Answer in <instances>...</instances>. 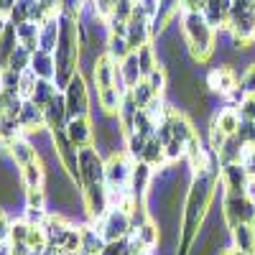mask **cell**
I'll return each instance as SVG.
<instances>
[{
    "instance_id": "cell-1",
    "label": "cell",
    "mask_w": 255,
    "mask_h": 255,
    "mask_svg": "<svg viewBox=\"0 0 255 255\" xmlns=\"http://www.w3.org/2000/svg\"><path fill=\"white\" fill-rule=\"evenodd\" d=\"M215 186H217V171L215 168H202V171H197L191 186L186 189L184 212H181V232H179V255H189L191 245H194L202 230V222L209 212L212 197H215Z\"/></svg>"
},
{
    "instance_id": "cell-2",
    "label": "cell",
    "mask_w": 255,
    "mask_h": 255,
    "mask_svg": "<svg viewBox=\"0 0 255 255\" xmlns=\"http://www.w3.org/2000/svg\"><path fill=\"white\" fill-rule=\"evenodd\" d=\"M82 26L77 18H69L59 13V41L54 49V59H56V87L64 90L69 84V79L79 72V59H82Z\"/></svg>"
},
{
    "instance_id": "cell-3",
    "label": "cell",
    "mask_w": 255,
    "mask_h": 255,
    "mask_svg": "<svg viewBox=\"0 0 255 255\" xmlns=\"http://www.w3.org/2000/svg\"><path fill=\"white\" fill-rule=\"evenodd\" d=\"M181 36L186 51L197 61H207L212 51L217 49V31L207 23V18L199 10H181Z\"/></svg>"
},
{
    "instance_id": "cell-4",
    "label": "cell",
    "mask_w": 255,
    "mask_h": 255,
    "mask_svg": "<svg viewBox=\"0 0 255 255\" xmlns=\"http://www.w3.org/2000/svg\"><path fill=\"white\" fill-rule=\"evenodd\" d=\"M97 232L102 235L105 243L125 240L128 235H133V217L125 209H108L97 220Z\"/></svg>"
},
{
    "instance_id": "cell-5",
    "label": "cell",
    "mask_w": 255,
    "mask_h": 255,
    "mask_svg": "<svg viewBox=\"0 0 255 255\" xmlns=\"http://www.w3.org/2000/svg\"><path fill=\"white\" fill-rule=\"evenodd\" d=\"M61 92H64V102H67L69 120L72 118H90V87L79 72L69 79V84Z\"/></svg>"
},
{
    "instance_id": "cell-6",
    "label": "cell",
    "mask_w": 255,
    "mask_h": 255,
    "mask_svg": "<svg viewBox=\"0 0 255 255\" xmlns=\"http://www.w3.org/2000/svg\"><path fill=\"white\" fill-rule=\"evenodd\" d=\"M227 225H255V199L250 194H225L222 202Z\"/></svg>"
},
{
    "instance_id": "cell-7",
    "label": "cell",
    "mask_w": 255,
    "mask_h": 255,
    "mask_svg": "<svg viewBox=\"0 0 255 255\" xmlns=\"http://www.w3.org/2000/svg\"><path fill=\"white\" fill-rule=\"evenodd\" d=\"M133 176V163L128 161V153L113 151L105 161V184L108 189H128Z\"/></svg>"
},
{
    "instance_id": "cell-8",
    "label": "cell",
    "mask_w": 255,
    "mask_h": 255,
    "mask_svg": "<svg viewBox=\"0 0 255 255\" xmlns=\"http://www.w3.org/2000/svg\"><path fill=\"white\" fill-rule=\"evenodd\" d=\"M222 184L227 189V194H248V186H250V174H248V168L245 163H225L222 168Z\"/></svg>"
},
{
    "instance_id": "cell-9",
    "label": "cell",
    "mask_w": 255,
    "mask_h": 255,
    "mask_svg": "<svg viewBox=\"0 0 255 255\" xmlns=\"http://www.w3.org/2000/svg\"><path fill=\"white\" fill-rule=\"evenodd\" d=\"M207 87L212 92H220V95H230L240 87V77L232 67H215L209 74H207Z\"/></svg>"
},
{
    "instance_id": "cell-10",
    "label": "cell",
    "mask_w": 255,
    "mask_h": 255,
    "mask_svg": "<svg viewBox=\"0 0 255 255\" xmlns=\"http://www.w3.org/2000/svg\"><path fill=\"white\" fill-rule=\"evenodd\" d=\"M18 125H20V130H23V135L41 133L46 128V115L41 108H36L31 100H26L23 108H20V115H18Z\"/></svg>"
},
{
    "instance_id": "cell-11",
    "label": "cell",
    "mask_w": 255,
    "mask_h": 255,
    "mask_svg": "<svg viewBox=\"0 0 255 255\" xmlns=\"http://www.w3.org/2000/svg\"><path fill=\"white\" fill-rule=\"evenodd\" d=\"M230 8H232V0H207L204 8H202V15L207 18V23L212 28H225L227 31V23H230Z\"/></svg>"
},
{
    "instance_id": "cell-12",
    "label": "cell",
    "mask_w": 255,
    "mask_h": 255,
    "mask_svg": "<svg viewBox=\"0 0 255 255\" xmlns=\"http://www.w3.org/2000/svg\"><path fill=\"white\" fill-rule=\"evenodd\" d=\"M8 156H10V161H13L18 168H23V166H28L31 161L41 158V156H38V148L31 143L28 135H18V138L8 145Z\"/></svg>"
},
{
    "instance_id": "cell-13",
    "label": "cell",
    "mask_w": 255,
    "mask_h": 255,
    "mask_svg": "<svg viewBox=\"0 0 255 255\" xmlns=\"http://www.w3.org/2000/svg\"><path fill=\"white\" fill-rule=\"evenodd\" d=\"M67 135L74 143V148H87L95 140V128L90 118H72L67 123Z\"/></svg>"
},
{
    "instance_id": "cell-14",
    "label": "cell",
    "mask_w": 255,
    "mask_h": 255,
    "mask_svg": "<svg viewBox=\"0 0 255 255\" xmlns=\"http://www.w3.org/2000/svg\"><path fill=\"white\" fill-rule=\"evenodd\" d=\"M20 181H23V189H44L46 186V166L41 158L31 161L28 166L18 168Z\"/></svg>"
},
{
    "instance_id": "cell-15",
    "label": "cell",
    "mask_w": 255,
    "mask_h": 255,
    "mask_svg": "<svg viewBox=\"0 0 255 255\" xmlns=\"http://www.w3.org/2000/svg\"><path fill=\"white\" fill-rule=\"evenodd\" d=\"M38 79H54L56 77V59L51 51H44V49H36L33 56H31V67H28Z\"/></svg>"
},
{
    "instance_id": "cell-16",
    "label": "cell",
    "mask_w": 255,
    "mask_h": 255,
    "mask_svg": "<svg viewBox=\"0 0 255 255\" xmlns=\"http://www.w3.org/2000/svg\"><path fill=\"white\" fill-rule=\"evenodd\" d=\"M56 41H59V13L49 15L44 23L38 26V49L51 51L56 49Z\"/></svg>"
},
{
    "instance_id": "cell-17",
    "label": "cell",
    "mask_w": 255,
    "mask_h": 255,
    "mask_svg": "<svg viewBox=\"0 0 255 255\" xmlns=\"http://www.w3.org/2000/svg\"><path fill=\"white\" fill-rule=\"evenodd\" d=\"M118 67H120V77H123L125 90H133L135 84L143 79V74H140V64H138V54H135V51H130L123 61H118Z\"/></svg>"
},
{
    "instance_id": "cell-18",
    "label": "cell",
    "mask_w": 255,
    "mask_h": 255,
    "mask_svg": "<svg viewBox=\"0 0 255 255\" xmlns=\"http://www.w3.org/2000/svg\"><path fill=\"white\" fill-rule=\"evenodd\" d=\"M232 240H235V250L245 255H255V225H232Z\"/></svg>"
},
{
    "instance_id": "cell-19",
    "label": "cell",
    "mask_w": 255,
    "mask_h": 255,
    "mask_svg": "<svg viewBox=\"0 0 255 255\" xmlns=\"http://www.w3.org/2000/svg\"><path fill=\"white\" fill-rule=\"evenodd\" d=\"M59 92H61V90L56 87L54 79H38V82H36V90H33V95H31V102L36 105V108L44 110Z\"/></svg>"
},
{
    "instance_id": "cell-20",
    "label": "cell",
    "mask_w": 255,
    "mask_h": 255,
    "mask_svg": "<svg viewBox=\"0 0 255 255\" xmlns=\"http://www.w3.org/2000/svg\"><path fill=\"white\" fill-rule=\"evenodd\" d=\"M123 97H125V92H120L118 87L97 90V100H100L102 115H118L120 113V105H123Z\"/></svg>"
},
{
    "instance_id": "cell-21",
    "label": "cell",
    "mask_w": 255,
    "mask_h": 255,
    "mask_svg": "<svg viewBox=\"0 0 255 255\" xmlns=\"http://www.w3.org/2000/svg\"><path fill=\"white\" fill-rule=\"evenodd\" d=\"M212 123H215L217 128H220V130L230 138V135H238V130H240V113L235 110V108H227V110H222L215 120H212Z\"/></svg>"
},
{
    "instance_id": "cell-22",
    "label": "cell",
    "mask_w": 255,
    "mask_h": 255,
    "mask_svg": "<svg viewBox=\"0 0 255 255\" xmlns=\"http://www.w3.org/2000/svg\"><path fill=\"white\" fill-rule=\"evenodd\" d=\"M138 54V64H140V74H143V79L151 74L153 69H158L161 67V61H158V51H156V46H143V49H138L135 51Z\"/></svg>"
},
{
    "instance_id": "cell-23",
    "label": "cell",
    "mask_w": 255,
    "mask_h": 255,
    "mask_svg": "<svg viewBox=\"0 0 255 255\" xmlns=\"http://www.w3.org/2000/svg\"><path fill=\"white\" fill-rule=\"evenodd\" d=\"M15 36H18V44L20 46H26V49H31V51H36L38 49V23H20V26H15Z\"/></svg>"
},
{
    "instance_id": "cell-24",
    "label": "cell",
    "mask_w": 255,
    "mask_h": 255,
    "mask_svg": "<svg viewBox=\"0 0 255 255\" xmlns=\"http://www.w3.org/2000/svg\"><path fill=\"white\" fill-rule=\"evenodd\" d=\"M31 56H33V51L31 49H26V46H20L18 44V49L10 54V59H8V69H13V72H26L28 67H31Z\"/></svg>"
},
{
    "instance_id": "cell-25",
    "label": "cell",
    "mask_w": 255,
    "mask_h": 255,
    "mask_svg": "<svg viewBox=\"0 0 255 255\" xmlns=\"http://www.w3.org/2000/svg\"><path fill=\"white\" fill-rule=\"evenodd\" d=\"M130 44H128L125 36H108V54L115 59V61H123L128 54H130Z\"/></svg>"
},
{
    "instance_id": "cell-26",
    "label": "cell",
    "mask_w": 255,
    "mask_h": 255,
    "mask_svg": "<svg viewBox=\"0 0 255 255\" xmlns=\"http://www.w3.org/2000/svg\"><path fill=\"white\" fill-rule=\"evenodd\" d=\"M36 82H38V77H36L31 69L20 72V79H18V97H20V100H31V95H33V90H36Z\"/></svg>"
},
{
    "instance_id": "cell-27",
    "label": "cell",
    "mask_w": 255,
    "mask_h": 255,
    "mask_svg": "<svg viewBox=\"0 0 255 255\" xmlns=\"http://www.w3.org/2000/svg\"><path fill=\"white\" fill-rule=\"evenodd\" d=\"M87 3L90 0H61V13L79 20L84 15V10H87Z\"/></svg>"
},
{
    "instance_id": "cell-28",
    "label": "cell",
    "mask_w": 255,
    "mask_h": 255,
    "mask_svg": "<svg viewBox=\"0 0 255 255\" xmlns=\"http://www.w3.org/2000/svg\"><path fill=\"white\" fill-rule=\"evenodd\" d=\"M28 230L31 225L26 220H15L10 225V235H8V243H26L28 240Z\"/></svg>"
},
{
    "instance_id": "cell-29",
    "label": "cell",
    "mask_w": 255,
    "mask_h": 255,
    "mask_svg": "<svg viewBox=\"0 0 255 255\" xmlns=\"http://www.w3.org/2000/svg\"><path fill=\"white\" fill-rule=\"evenodd\" d=\"M240 90H243L248 97H255V64H250V67L243 72V77H240Z\"/></svg>"
},
{
    "instance_id": "cell-30",
    "label": "cell",
    "mask_w": 255,
    "mask_h": 255,
    "mask_svg": "<svg viewBox=\"0 0 255 255\" xmlns=\"http://www.w3.org/2000/svg\"><path fill=\"white\" fill-rule=\"evenodd\" d=\"M10 217H8V212L5 207H0V243H8V235H10Z\"/></svg>"
},
{
    "instance_id": "cell-31",
    "label": "cell",
    "mask_w": 255,
    "mask_h": 255,
    "mask_svg": "<svg viewBox=\"0 0 255 255\" xmlns=\"http://www.w3.org/2000/svg\"><path fill=\"white\" fill-rule=\"evenodd\" d=\"M179 3H181V10H199L202 13L207 0H179Z\"/></svg>"
},
{
    "instance_id": "cell-32",
    "label": "cell",
    "mask_w": 255,
    "mask_h": 255,
    "mask_svg": "<svg viewBox=\"0 0 255 255\" xmlns=\"http://www.w3.org/2000/svg\"><path fill=\"white\" fill-rule=\"evenodd\" d=\"M0 255H15L13 248H10V243H0Z\"/></svg>"
},
{
    "instance_id": "cell-33",
    "label": "cell",
    "mask_w": 255,
    "mask_h": 255,
    "mask_svg": "<svg viewBox=\"0 0 255 255\" xmlns=\"http://www.w3.org/2000/svg\"><path fill=\"white\" fill-rule=\"evenodd\" d=\"M8 23H10V20H8V15H5V13H0V36H3V31L8 28Z\"/></svg>"
},
{
    "instance_id": "cell-34",
    "label": "cell",
    "mask_w": 255,
    "mask_h": 255,
    "mask_svg": "<svg viewBox=\"0 0 255 255\" xmlns=\"http://www.w3.org/2000/svg\"><path fill=\"white\" fill-rule=\"evenodd\" d=\"M222 255H245V253H240V250H235V248H232V250H225Z\"/></svg>"
}]
</instances>
